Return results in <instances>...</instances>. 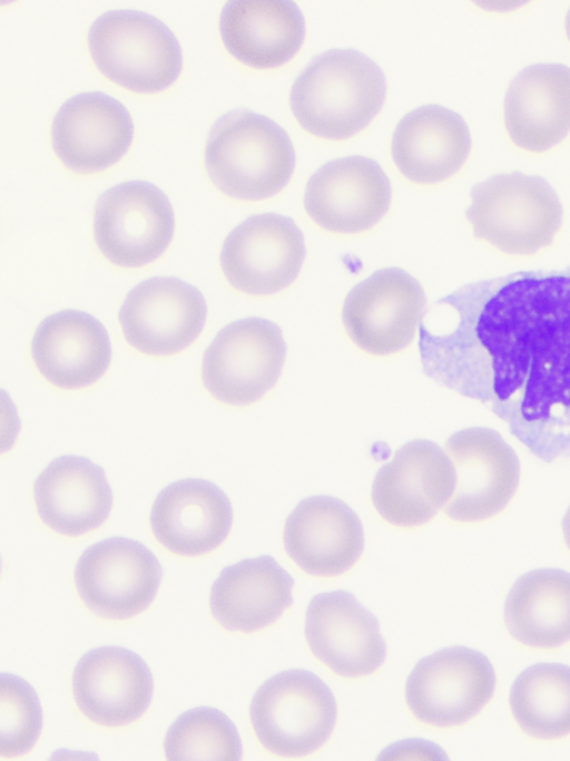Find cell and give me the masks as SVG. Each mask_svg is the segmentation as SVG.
<instances>
[{
	"instance_id": "6da1fadb",
	"label": "cell",
	"mask_w": 570,
	"mask_h": 761,
	"mask_svg": "<svg viewBox=\"0 0 570 761\" xmlns=\"http://www.w3.org/2000/svg\"><path fill=\"white\" fill-rule=\"evenodd\" d=\"M438 304L458 322L441 335L419 325L429 378L507 414H570V267L470 283Z\"/></svg>"
},
{
	"instance_id": "7a4b0ae2",
	"label": "cell",
	"mask_w": 570,
	"mask_h": 761,
	"mask_svg": "<svg viewBox=\"0 0 570 761\" xmlns=\"http://www.w3.org/2000/svg\"><path fill=\"white\" fill-rule=\"evenodd\" d=\"M382 69L352 49L317 56L292 86L289 106L298 125L327 140H343L362 131L385 100Z\"/></svg>"
},
{
	"instance_id": "3957f363",
	"label": "cell",
	"mask_w": 570,
	"mask_h": 761,
	"mask_svg": "<svg viewBox=\"0 0 570 761\" xmlns=\"http://www.w3.org/2000/svg\"><path fill=\"white\" fill-rule=\"evenodd\" d=\"M205 167L213 185L227 197L264 201L288 184L295 152L286 131L272 119L237 110L213 126L205 147Z\"/></svg>"
},
{
	"instance_id": "277c9868",
	"label": "cell",
	"mask_w": 570,
	"mask_h": 761,
	"mask_svg": "<svg viewBox=\"0 0 570 761\" xmlns=\"http://www.w3.org/2000/svg\"><path fill=\"white\" fill-rule=\"evenodd\" d=\"M562 215L552 186L540 176L519 172L476 184L465 211L479 241L513 256L533 255L552 244Z\"/></svg>"
},
{
	"instance_id": "5b68a950",
	"label": "cell",
	"mask_w": 570,
	"mask_h": 761,
	"mask_svg": "<svg viewBox=\"0 0 570 761\" xmlns=\"http://www.w3.org/2000/svg\"><path fill=\"white\" fill-rule=\"evenodd\" d=\"M88 47L97 69L131 92L166 89L183 66L174 33L161 21L140 11H109L97 18L88 32Z\"/></svg>"
},
{
	"instance_id": "8992f818",
	"label": "cell",
	"mask_w": 570,
	"mask_h": 761,
	"mask_svg": "<svg viewBox=\"0 0 570 761\" xmlns=\"http://www.w3.org/2000/svg\"><path fill=\"white\" fill-rule=\"evenodd\" d=\"M336 715L332 691L306 670H288L269 677L249 706L258 742L281 758H303L320 750L334 730Z\"/></svg>"
},
{
	"instance_id": "52a82bcc",
	"label": "cell",
	"mask_w": 570,
	"mask_h": 761,
	"mask_svg": "<svg viewBox=\"0 0 570 761\" xmlns=\"http://www.w3.org/2000/svg\"><path fill=\"white\" fill-rule=\"evenodd\" d=\"M286 343L274 322L263 318L235 321L214 338L202 362V382L218 402L243 408L258 402L277 383Z\"/></svg>"
},
{
	"instance_id": "ba28073f",
	"label": "cell",
	"mask_w": 570,
	"mask_h": 761,
	"mask_svg": "<svg viewBox=\"0 0 570 761\" xmlns=\"http://www.w3.org/2000/svg\"><path fill=\"white\" fill-rule=\"evenodd\" d=\"M495 673L488 657L463 646L448 647L422 658L405 683L412 715L438 729L460 726L490 701Z\"/></svg>"
},
{
	"instance_id": "9c48e42d",
	"label": "cell",
	"mask_w": 570,
	"mask_h": 761,
	"mask_svg": "<svg viewBox=\"0 0 570 761\" xmlns=\"http://www.w3.org/2000/svg\"><path fill=\"white\" fill-rule=\"evenodd\" d=\"M161 579L156 556L141 543L111 537L87 548L78 559L77 594L94 615L125 621L145 611Z\"/></svg>"
},
{
	"instance_id": "30bf717a",
	"label": "cell",
	"mask_w": 570,
	"mask_h": 761,
	"mask_svg": "<svg viewBox=\"0 0 570 761\" xmlns=\"http://www.w3.org/2000/svg\"><path fill=\"white\" fill-rule=\"evenodd\" d=\"M425 311L421 284L405 271L389 267L374 272L348 292L341 320L360 350L387 357L412 342Z\"/></svg>"
},
{
	"instance_id": "8fae6325",
	"label": "cell",
	"mask_w": 570,
	"mask_h": 761,
	"mask_svg": "<svg viewBox=\"0 0 570 761\" xmlns=\"http://www.w3.org/2000/svg\"><path fill=\"white\" fill-rule=\"evenodd\" d=\"M174 213L166 195L140 181L116 185L98 199L94 238L111 264L134 269L160 256L174 234Z\"/></svg>"
},
{
	"instance_id": "7c38bea8",
	"label": "cell",
	"mask_w": 570,
	"mask_h": 761,
	"mask_svg": "<svg viewBox=\"0 0 570 761\" xmlns=\"http://www.w3.org/2000/svg\"><path fill=\"white\" fill-rule=\"evenodd\" d=\"M305 258L302 231L275 213L248 217L222 246L219 263L227 283L253 297L276 295L297 279Z\"/></svg>"
},
{
	"instance_id": "4fadbf2b",
	"label": "cell",
	"mask_w": 570,
	"mask_h": 761,
	"mask_svg": "<svg viewBox=\"0 0 570 761\" xmlns=\"http://www.w3.org/2000/svg\"><path fill=\"white\" fill-rule=\"evenodd\" d=\"M445 450L455 470L445 516L455 523L475 524L500 514L520 480V461L512 447L498 431L472 427L453 433Z\"/></svg>"
},
{
	"instance_id": "5bb4252c",
	"label": "cell",
	"mask_w": 570,
	"mask_h": 761,
	"mask_svg": "<svg viewBox=\"0 0 570 761\" xmlns=\"http://www.w3.org/2000/svg\"><path fill=\"white\" fill-rule=\"evenodd\" d=\"M455 470L448 453L431 440L397 449L374 476L371 499L379 516L399 528L428 524L448 504Z\"/></svg>"
},
{
	"instance_id": "9a60e30c",
	"label": "cell",
	"mask_w": 570,
	"mask_h": 761,
	"mask_svg": "<svg viewBox=\"0 0 570 761\" xmlns=\"http://www.w3.org/2000/svg\"><path fill=\"white\" fill-rule=\"evenodd\" d=\"M207 314L202 293L175 277H153L139 283L119 310L127 343L156 358L187 349L202 332Z\"/></svg>"
},
{
	"instance_id": "2e32d148",
	"label": "cell",
	"mask_w": 570,
	"mask_h": 761,
	"mask_svg": "<svg viewBox=\"0 0 570 761\" xmlns=\"http://www.w3.org/2000/svg\"><path fill=\"white\" fill-rule=\"evenodd\" d=\"M391 184L371 158L347 156L320 167L308 179L303 198L311 221L341 235L366 232L386 214Z\"/></svg>"
},
{
	"instance_id": "e0dca14e",
	"label": "cell",
	"mask_w": 570,
	"mask_h": 761,
	"mask_svg": "<svg viewBox=\"0 0 570 761\" xmlns=\"http://www.w3.org/2000/svg\"><path fill=\"white\" fill-rule=\"evenodd\" d=\"M304 633L312 654L344 679L372 675L386 656L376 617L345 591L311 599Z\"/></svg>"
},
{
	"instance_id": "ac0fdd59",
	"label": "cell",
	"mask_w": 570,
	"mask_h": 761,
	"mask_svg": "<svg viewBox=\"0 0 570 761\" xmlns=\"http://www.w3.org/2000/svg\"><path fill=\"white\" fill-rule=\"evenodd\" d=\"M71 687L75 704L87 720L116 729L134 723L145 713L154 682L139 655L127 648L104 646L78 661Z\"/></svg>"
},
{
	"instance_id": "d6986e66",
	"label": "cell",
	"mask_w": 570,
	"mask_h": 761,
	"mask_svg": "<svg viewBox=\"0 0 570 761\" xmlns=\"http://www.w3.org/2000/svg\"><path fill=\"white\" fill-rule=\"evenodd\" d=\"M283 545L305 574L336 577L351 569L364 548L363 526L344 501L331 496L303 499L285 521Z\"/></svg>"
},
{
	"instance_id": "ffe728a7",
	"label": "cell",
	"mask_w": 570,
	"mask_h": 761,
	"mask_svg": "<svg viewBox=\"0 0 570 761\" xmlns=\"http://www.w3.org/2000/svg\"><path fill=\"white\" fill-rule=\"evenodd\" d=\"M132 133L130 115L121 103L102 92H83L57 111L51 146L68 169L91 174L117 163L130 146Z\"/></svg>"
},
{
	"instance_id": "44dd1931",
	"label": "cell",
	"mask_w": 570,
	"mask_h": 761,
	"mask_svg": "<svg viewBox=\"0 0 570 761\" xmlns=\"http://www.w3.org/2000/svg\"><path fill=\"white\" fill-rule=\"evenodd\" d=\"M155 539L180 557H199L215 550L227 538L233 509L216 485L203 479H183L165 487L150 510Z\"/></svg>"
},
{
	"instance_id": "7402d4cb",
	"label": "cell",
	"mask_w": 570,
	"mask_h": 761,
	"mask_svg": "<svg viewBox=\"0 0 570 761\" xmlns=\"http://www.w3.org/2000/svg\"><path fill=\"white\" fill-rule=\"evenodd\" d=\"M503 120L520 149L543 153L570 133V68L537 64L511 80L503 101Z\"/></svg>"
},
{
	"instance_id": "603a6c76",
	"label": "cell",
	"mask_w": 570,
	"mask_h": 761,
	"mask_svg": "<svg viewBox=\"0 0 570 761\" xmlns=\"http://www.w3.org/2000/svg\"><path fill=\"white\" fill-rule=\"evenodd\" d=\"M31 358L51 386L78 390L102 377L110 363L111 347L107 331L97 319L67 310L39 324L31 341Z\"/></svg>"
},
{
	"instance_id": "cb8c5ba5",
	"label": "cell",
	"mask_w": 570,
	"mask_h": 761,
	"mask_svg": "<svg viewBox=\"0 0 570 761\" xmlns=\"http://www.w3.org/2000/svg\"><path fill=\"white\" fill-rule=\"evenodd\" d=\"M33 500L45 526L65 537H79L107 520L112 494L99 466L83 457L63 456L38 476Z\"/></svg>"
},
{
	"instance_id": "d4e9b609",
	"label": "cell",
	"mask_w": 570,
	"mask_h": 761,
	"mask_svg": "<svg viewBox=\"0 0 570 761\" xmlns=\"http://www.w3.org/2000/svg\"><path fill=\"white\" fill-rule=\"evenodd\" d=\"M471 136L464 119L439 105H426L406 114L396 125L391 155L407 181L435 185L448 181L464 165Z\"/></svg>"
},
{
	"instance_id": "484cf974",
	"label": "cell",
	"mask_w": 570,
	"mask_h": 761,
	"mask_svg": "<svg viewBox=\"0 0 570 761\" xmlns=\"http://www.w3.org/2000/svg\"><path fill=\"white\" fill-rule=\"evenodd\" d=\"M294 580L271 556L224 568L209 594L214 619L229 632L253 633L274 624L293 604Z\"/></svg>"
},
{
	"instance_id": "4316f807",
	"label": "cell",
	"mask_w": 570,
	"mask_h": 761,
	"mask_svg": "<svg viewBox=\"0 0 570 761\" xmlns=\"http://www.w3.org/2000/svg\"><path fill=\"white\" fill-rule=\"evenodd\" d=\"M219 33L227 51L257 69L279 67L299 50L305 37L303 14L288 0H234L219 17Z\"/></svg>"
},
{
	"instance_id": "83f0119b",
	"label": "cell",
	"mask_w": 570,
	"mask_h": 761,
	"mask_svg": "<svg viewBox=\"0 0 570 761\" xmlns=\"http://www.w3.org/2000/svg\"><path fill=\"white\" fill-rule=\"evenodd\" d=\"M505 627L519 644L556 650L570 642V573L529 572L511 587L503 611Z\"/></svg>"
},
{
	"instance_id": "f1b7e54d",
	"label": "cell",
	"mask_w": 570,
	"mask_h": 761,
	"mask_svg": "<svg viewBox=\"0 0 570 761\" xmlns=\"http://www.w3.org/2000/svg\"><path fill=\"white\" fill-rule=\"evenodd\" d=\"M509 704L530 738L550 741L570 735V667L540 663L525 669L512 684Z\"/></svg>"
},
{
	"instance_id": "f546056e",
	"label": "cell",
	"mask_w": 570,
	"mask_h": 761,
	"mask_svg": "<svg viewBox=\"0 0 570 761\" xmlns=\"http://www.w3.org/2000/svg\"><path fill=\"white\" fill-rule=\"evenodd\" d=\"M164 751L167 760L236 761L243 749L232 720L213 708H196L183 713L168 729Z\"/></svg>"
},
{
	"instance_id": "4dcf8cb0",
	"label": "cell",
	"mask_w": 570,
	"mask_h": 761,
	"mask_svg": "<svg viewBox=\"0 0 570 761\" xmlns=\"http://www.w3.org/2000/svg\"><path fill=\"white\" fill-rule=\"evenodd\" d=\"M42 726L37 693L21 677L3 673L0 677V755L13 759L27 754L36 744Z\"/></svg>"
},
{
	"instance_id": "1f68e13d",
	"label": "cell",
	"mask_w": 570,
	"mask_h": 761,
	"mask_svg": "<svg viewBox=\"0 0 570 761\" xmlns=\"http://www.w3.org/2000/svg\"><path fill=\"white\" fill-rule=\"evenodd\" d=\"M562 534L564 544L570 552V506L568 507L564 517L562 519Z\"/></svg>"
},
{
	"instance_id": "d6a6232c",
	"label": "cell",
	"mask_w": 570,
	"mask_h": 761,
	"mask_svg": "<svg viewBox=\"0 0 570 761\" xmlns=\"http://www.w3.org/2000/svg\"><path fill=\"white\" fill-rule=\"evenodd\" d=\"M564 30H566L567 38L570 42V8H569L567 16H566Z\"/></svg>"
}]
</instances>
